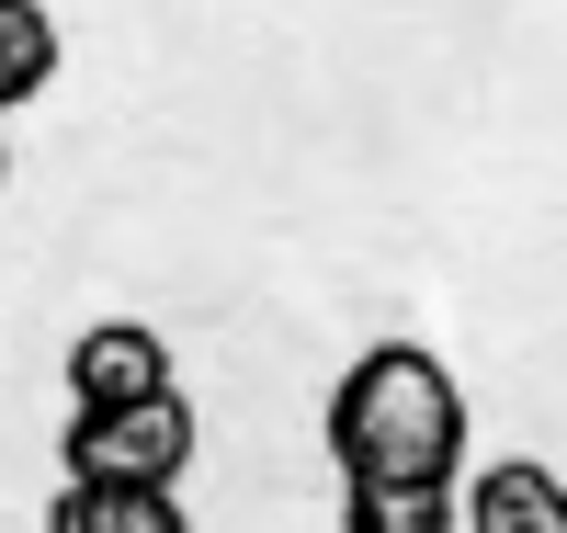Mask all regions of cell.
Wrapping results in <instances>:
<instances>
[{
  "mask_svg": "<svg viewBox=\"0 0 567 533\" xmlns=\"http://www.w3.org/2000/svg\"><path fill=\"white\" fill-rule=\"evenodd\" d=\"M341 489H454L465 465V386L432 341H363L318 420Z\"/></svg>",
  "mask_w": 567,
  "mask_h": 533,
  "instance_id": "obj_1",
  "label": "cell"
},
{
  "mask_svg": "<svg viewBox=\"0 0 567 533\" xmlns=\"http://www.w3.org/2000/svg\"><path fill=\"white\" fill-rule=\"evenodd\" d=\"M58 476H69V489H182V476H194V398L69 409V431H58Z\"/></svg>",
  "mask_w": 567,
  "mask_h": 533,
  "instance_id": "obj_2",
  "label": "cell"
},
{
  "mask_svg": "<svg viewBox=\"0 0 567 533\" xmlns=\"http://www.w3.org/2000/svg\"><path fill=\"white\" fill-rule=\"evenodd\" d=\"M148 398H182L171 341L148 318H91L69 341V409H148Z\"/></svg>",
  "mask_w": 567,
  "mask_h": 533,
  "instance_id": "obj_3",
  "label": "cell"
},
{
  "mask_svg": "<svg viewBox=\"0 0 567 533\" xmlns=\"http://www.w3.org/2000/svg\"><path fill=\"white\" fill-rule=\"evenodd\" d=\"M454 533H567V476L534 465V454H499V465L465 476Z\"/></svg>",
  "mask_w": 567,
  "mask_h": 533,
  "instance_id": "obj_4",
  "label": "cell"
},
{
  "mask_svg": "<svg viewBox=\"0 0 567 533\" xmlns=\"http://www.w3.org/2000/svg\"><path fill=\"white\" fill-rule=\"evenodd\" d=\"M45 533H194V511H182V489H69L58 476Z\"/></svg>",
  "mask_w": 567,
  "mask_h": 533,
  "instance_id": "obj_5",
  "label": "cell"
},
{
  "mask_svg": "<svg viewBox=\"0 0 567 533\" xmlns=\"http://www.w3.org/2000/svg\"><path fill=\"white\" fill-rule=\"evenodd\" d=\"M58 80V12L45 0H0V125Z\"/></svg>",
  "mask_w": 567,
  "mask_h": 533,
  "instance_id": "obj_6",
  "label": "cell"
},
{
  "mask_svg": "<svg viewBox=\"0 0 567 533\" xmlns=\"http://www.w3.org/2000/svg\"><path fill=\"white\" fill-rule=\"evenodd\" d=\"M341 533H454V489H341Z\"/></svg>",
  "mask_w": 567,
  "mask_h": 533,
  "instance_id": "obj_7",
  "label": "cell"
},
{
  "mask_svg": "<svg viewBox=\"0 0 567 533\" xmlns=\"http://www.w3.org/2000/svg\"><path fill=\"white\" fill-rule=\"evenodd\" d=\"M0 182H12V125H0Z\"/></svg>",
  "mask_w": 567,
  "mask_h": 533,
  "instance_id": "obj_8",
  "label": "cell"
}]
</instances>
